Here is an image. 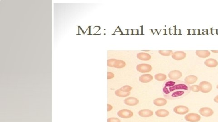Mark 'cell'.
<instances>
[{"mask_svg": "<svg viewBox=\"0 0 218 122\" xmlns=\"http://www.w3.org/2000/svg\"><path fill=\"white\" fill-rule=\"evenodd\" d=\"M190 91V85L182 80H166L163 85V94L167 100L179 99L186 96Z\"/></svg>", "mask_w": 218, "mask_h": 122, "instance_id": "6da1fadb", "label": "cell"}, {"mask_svg": "<svg viewBox=\"0 0 218 122\" xmlns=\"http://www.w3.org/2000/svg\"><path fill=\"white\" fill-rule=\"evenodd\" d=\"M107 122H120V120L116 118H109L107 119Z\"/></svg>", "mask_w": 218, "mask_h": 122, "instance_id": "d4e9b609", "label": "cell"}, {"mask_svg": "<svg viewBox=\"0 0 218 122\" xmlns=\"http://www.w3.org/2000/svg\"><path fill=\"white\" fill-rule=\"evenodd\" d=\"M115 75L113 73H112L111 72H107V79H111L112 78H114Z\"/></svg>", "mask_w": 218, "mask_h": 122, "instance_id": "484cf974", "label": "cell"}, {"mask_svg": "<svg viewBox=\"0 0 218 122\" xmlns=\"http://www.w3.org/2000/svg\"><path fill=\"white\" fill-rule=\"evenodd\" d=\"M186 54L183 51H176L173 53L172 58L176 61L183 60L186 58Z\"/></svg>", "mask_w": 218, "mask_h": 122, "instance_id": "30bf717a", "label": "cell"}, {"mask_svg": "<svg viewBox=\"0 0 218 122\" xmlns=\"http://www.w3.org/2000/svg\"><path fill=\"white\" fill-rule=\"evenodd\" d=\"M212 52H213V53H216V54H217V53H218V50H211Z\"/></svg>", "mask_w": 218, "mask_h": 122, "instance_id": "f1b7e54d", "label": "cell"}, {"mask_svg": "<svg viewBox=\"0 0 218 122\" xmlns=\"http://www.w3.org/2000/svg\"><path fill=\"white\" fill-rule=\"evenodd\" d=\"M186 121L190 122H198L201 119V117L198 114L195 113H189L185 117Z\"/></svg>", "mask_w": 218, "mask_h": 122, "instance_id": "8992f818", "label": "cell"}, {"mask_svg": "<svg viewBox=\"0 0 218 122\" xmlns=\"http://www.w3.org/2000/svg\"><path fill=\"white\" fill-rule=\"evenodd\" d=\"M170 113L166 109H159L156 112V115L159 117H166L169 115Z\"/></svg>", "mask_w": 218, "mask_h": 122, "instance_id": "d6986e66", "label": "cell"}, {"mask_svg": "<svg viewBox=\"0 0 218 122\" xmlns=\"http://www.w3.org/2000/svg\"><path fill=\"white\" fill-rule=\"evenodd\" d=\"M139 100L133 97L127 98L124 101V102L126 105L131 106L137 105L139 103Z\"/></svg>", "mask_w": 218, "mask_h": 122, "instance_id": "8fae6325", "label": "cell"}, {"mask_svg": "<svg viewBox=\"0 0 218 122\" xmlns=\"http://www.w3.org/2000/svg\"><path fill=\"white\" fill-rule=\"evenodd\" d=\"M115 95H117V97H126L130 95V92H123L120 89L116 90L115 91Z\"/></svg>", "mask_w": 218, "mask_h": 122, "instance_id": "ffe728a7", "label": "cell"}, {"mask_svg": "<svg viewBox=\"0 0 218 122\" xmlns=\"http://www.w3.org/2000/svg\"><path fill=\"white\" fill-rule=\"evenodd\" d=\"M204 64L208 68H215L218 65V62L215 59L209 58L205 60Z\"/></svg>", "mask_w": 218, "mask_h": 122, "instance_id": "7c38bea8", "label": "cell"}, {"mask_svg": "<svg viewBox=\"0 0 218 122\" xmlns=\"http://www.w3.org/2000/svg\"><path fill=\"white\" fill-rule=\"evenodd\" d=\"M137 70L141 73L149 72L152 70V66L148 64H141L137 65L136 67Z\"/></svg>", "mask_w": 218, "mask_h": 122, "instance_id": "277c9868", "label": "cell"}, {"mask_svg": "<svg viewBox=\"0 0 218 122\" xmlns=\"http://www.w3.org/2000/svg\"><path fill=\"white\" fill-rule=\"evenodd\" d=\"M153 80V76L151 74L142 75L139 77V80L142 83H148Z\"/></svg>", "mask_w": 218, "mask_h": 122, "instance_id": "9a60e30c", "label": "cell"}, {"mask_svg": "<svg viewBox=\"0 0 218 122\" xmlns=\"http://www.w3.org/2000/svg\"><path fill=\"white\" fill-rule=\"evenodd\" d=\"M199 87L200 91L204 93H208L212 89L211 84L206 81H201L199 84Z\"/></svg>", "mask_w": 218, "mask_h": 122, "instance_id": "3957f363", "label": "cell"}, {"mask_svg": "<svg viewBox=\"0 0 218 122\" xmlns=\"http://www.w3.org/2000/svg\"><path fill=\"white\" fill-rule=\"evenodd\" d=\"M117 115L119 117L122 119H129L133 116V113L130 110L124 109L118 112Z\"/></svg>", "mask_w": 218, "mask_h": 122, "instance_id": "5b68a950", "label": "cell"}, {"mask_svg": "<svg viewBox=\"0 0 218 122\" xmlns=\"http://www.w3.org/2000/svg\"><path fill=\"white\" fill-rule=\"evenodd\" d=\"M197 80H198V78L196 76L194 75H189L185 78L184 81L189 85H190V84L195 83Z\"/></svg>", "mask_w": 218, "mask_h": 122, "instance_id": "5bb4252c", "label": "cell"}, {"mask_svg": "<svg viewBox=\"0 0 218 122\" xmlns=\"http://www.w3.org/2000/svg\"><path fill=\"white\" fill-rule=\"evenodd\" d=\"M120 89L123 92H129L132 90V87L130 86H125L122 87Z\"/></svg>", "mask_w": 218, "mask_h": 122, "instance_id": "603a6c76", "label": "cell"}, {"mask_svg": "<svg viewBox=\"0 0 218 122\" xmlns=\"http://www.w3.org/2000/svg\"><path fill=\"white\" fill-rule=\"evenodd\" d=\"M189 109L188 107L183 105H179L174 108V111L176 114L179 115H184L187 114L189 112Z\"/></svg>", "mask_w": 218, "mask_h": 122, "instance_id": "52a82bcc", "label": "cell"}, {"mask_svg": "<svg viewBox=\"0 0 218 122\" xmlns=\"http://www.w3.org/2000/svg\"><path fill=\"white\" fill-rule=\"evenodd\" d=\"M214 101L216 103H218V95L214 98Z\"/></svg>", "mask_w": 218, "mask_h": 122, "instance_id": "83f0119b", "label": "cell"}, {"mask_svg": "<svg viewBox=\"0 0 218 122\" xmlns=\"http://www.w3.org/2000/svg\"><path fill=\"white\" fill-rule=\"evenodd\" d=\"M196 53L197 56L201 58H207L211 55V52L208 50H197Z\"/></svg>", "mask_w": 218, "mask_h": 122, "instance_id": "ac0fdd59", "label": "cell"}, {"mask_svg": "<svg viewBox=\"0 0 218 122\" xmlns=\"http://www.w3.org/2000/svg\"><path fill=\"white\" fill-rule=\"evenodd\" d=\"M155 79L158 81H164L166 79L167 76L165 74H162V73H158L155 75Z\"/></svg>", "mask_w": 218, "mask_h": 122, "instance_id": "44dd1931", "label": "cell"}, {"mask_svg": "<svg viewBox=\"0 0 218 122\" xmlns=\"http://www.w3.org/2000/svg\"><path fill=\"white\" fill-rule=\"evenodd\" d=\"M217 89H218V85H217Z\"/></svg>", "mask_w": 218, "mask_h": 122, "instance_id": "f546056e", "label": "cell"}, {"mask_svg": "<svg viewBox=\"0 0 218 122\" xmlns=\"http://www.w3.org/2000/svg\"><path fill=\"white\" fill-rule=\"evenodd\" d=\"M113 109V107L111 105H110L109 104L107 105V111H110V110H112Z\"/></svg>", "mask_w": 218, "mask_h": 122, "instance_id": "4316f807", "label": "cell"}, {"mask_svg": "<svg viewBox=\"0 0 218 122\" xmlns=\"http://www.w3.org/2000/svg\"><path fill=\"white\" fill-rule=\"evenodd\" d=\"M199 113L204 117H210L214 114V111L208 107H204L199 110Z\"/></svg>", "mask_w": 218, "mask_h": 122, "instance_id": "ba28073f", "label": "cell"}, {"mask_svg": "<svg viewBox=\"0 0 218 122\" xmlns=\"http://www.w3.org/2000/svg\"><path fill=\"white\" fill-rule=\"evenodd\" d=\"M159 52L160 55L164 56H170L173 53L172 50H160Z\"/></svg>", "mask_w": 218, "mask_h": 122, "instance_id": "7402d4cb", "label": "cell"}, {"mask_svg": "<svg viewBox=\"0 0 218 122\" xmlns=\"http://www.w3.org/2000/svg\"><path fill=\"white\" fill-rule=\"evenodd\" d=\"M190 88H191V91L194 92H198L200 91L199 86H197V85H193V86H190Z\"/></svg>", "mask_w": 218, "mask_h": 122, "instance_id": "cb8c5ba5", "label": "cell"}, {"mask_svg": "<svg viewBox=\"0 0 218 122\" xmlns=\"http://www.w3.org/2000/svg\"><path fill=\"white\" fill-rule=\"evenodd\" d=\"M137 58L142 61H149L151 58L149 54L145 53H140L137 54Z\"/></svg>", "mask_w": 218, "mask_h": 122, "instance_id": "e0dca14e", "label": "cell"}, {"mask_svg": "<svg viewBox=\"0 0 218 122\" xmlns=\"http://www.w3.org/2000/svg\"><path fill=\"white\" fill-rule=\"evenodd\" d=\"M154 105L157 106H163L166 105L167 103V101L166 99L159 98L156 99L153 101Z\"/></svg>", "mask_w": 218, "mask_h": 122, "instance_id": "2e32d148", "label": "cell"}, {"mask_svg": "<svg viewBox=\"0 0 218 122\" xmlns=\"http://www.w3.org/2000/svg\"><path fill=\"white\" fill-rule=\"evenodd\" d=\"M138 115L141 117L147 118L152 116L153 115V112L149 109H142L138 112Z\"/></svg>", "mask_w": 218, "mask_h": 122, "instance_id": "4fadbf2b", "label": "cell"}, {"mask_svg": "<svg viewBox=\"0 0 218 122\" xmlns=\"http://www.w3.org/2000/svg\"><path fill=\"white\" fill-rule=\"evenodd\" d=\"M182 76V73L181 72L178 70H173L171 71L168 74L170 79L173 80H178Z\"/></svg>", "mask_w": 218, "mask_h": 122, "instance_id": "9c48e42d", "label": "cell"}, {"mask_svg": "<svg viewBox=\"0 0 218 122\" xmlns=\"http://www.w3.org/2000/svg\"><path fill=\"white\" fill-rule=\"evenodd\" d=\"M126 62L123 60H117L116 59H110L107 60V66L109 67L122 68L126 66Z\"/></svg>", "mask_w": 218, "mask_h": 122, "instance_id": "7a4b0ae2", "label": "cell"}]
</instances>
